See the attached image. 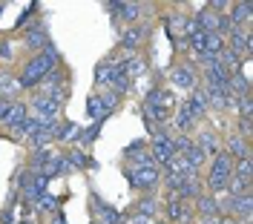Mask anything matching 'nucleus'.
Listing matches in <instances>:
<instances>
[{
  "instance_id": "nucleus-35",
  "label": "nucleus",
  "mask_w": 253,
  "mask_h": 224,
  "mask_svg": "<svg viewBox=\"0 0 253 224\" xmlns=\"http://www.w3.org/2000/svg\"><path fill=\"white\" fill-rule=\"evenodd\" d=\"M221 49H224V37H221V35H207V55L216 58Z\"/></svg>"
},
{
  "instance_id": "nucleus-7",
  "label": "nucleus",
  "mask_w": 253,
  "mask_h": 224,
  "mask_svg": "<svg viewBox=\"0 0 253 224\" xmlns=\"http://www.w3.org/2000/svg\"><path fill=\"white\" fill-rule=\"evenodd\" d=\"M104 9L112 12L115 20L129 23V26H135V23L144 17V12H147V6H144V3H129V0H107V3H104Z\"/></svg>"
},
{
  "instance_id": "nucleus-9",
  "label": "nucleus",
  "mask_w": 253,
  "mask_h": 224,
  "mask_svg": "<svg viewBox=\"0 0 253 224\" xmlns=\"http://www.w3.org/2000/svg\"><path fill=\"white\" fill-rule=\"evenodd\" d=\"M170 83H173L175 89H181V92L190 95V92L202 83V78H199V69L184 61V64H175L173 69H170Z\"/></svg>"
},
{
  "instance_id": "nucleus-4",
  "label": "nucleus",
  "mask_w": 253,
  "mask_h": 224,
  "mask_svg": "<svg viewBox=\"0 0 253 224\" xmlns=\"http://www.w3.org/2000/svg\"><path fill=\"white\" fill-rule=\"evenodd\" d=\"M147 147H150V155H153V164H156L158 170L167 164V161L175 158V144H173V132L167 127H153V132H150V141H147Z\"/></svg>"
},
{
  "instance_id": "nucleus-3",
  "label": "nucleus",
  "mask_w": 253,
  "mask_h": 224,
  "mask_svg": "<svg viewBox=\"0 0 253 224\" xmlns=\"http://www.w3.org/2000/svg\"><path fill=\"white\" fill-rule=\"evenodd\" d=\"M72 75L58 66L55 72H49L46 78L41 80V86H38V92L35 95H43V98H52V101H58V104H66V98L72 95Z\"/></svg>"
},
{
  "instance_id": "nucleus-36",
  "label": "nucleus",
  "mask_w": 253,
  "mask_h": 224,
  "mask_svg": "<svg viewBox=\"0 0 253 224\" xmlns=\"http://www.w3.org/2000/svg\"><path fill=\"white\" fill-rule=\"evenodd\" d=\"M236 132L242 135V138H248V141H251V132H253V118H251V115L239 121V129H236Z\"/></svg>"
},
{
  "instance_id": "nucleus-28",
  "label": "nucleus",
  "mask_w": 253,
  "mask_h": 224,
  "mask_svg": "<svg viewBox=\"0 0 253 224\" xmlns=\"http://www.w3.org/2000/svg\"><path fill=\"white\" fill-rule=\"evenodd\" d=\"M178 158H184V161H187V164H190V167L196 170V173H202V167H205V164H207L205 152H202L199 147L193 144V141H190V147H187V149H184V152H181V155H178Z\"/></svg>"
},
{
  "instance_id": "nucleus-34",
  "label": "nucleus",
  "mask_w": 253,
  "mask_h": 224,
  "mask_svg": "<svg viewBox=\"0 0 253 224\" xmlns=\"http://www.w3.org/2000/svg\"><path fill=\"white\" fill-rule=\"evenodd\" d=\"M35 12H41V3H29V6L20 12V17L15 20V29H23V23H29L32 17H35Z\"/></svg>"
},
{
  "instance_id": "nucleus-33",
  "label": "nucleus",
  "mask_w": 253,
  "mask_h": 224,
  "mask_svg": "<svg viewBox=\"0 0 253 224\" xmlns=\"http://www.w3.org/2000/svg\"><path fill=\"white\" fill-rule=\"evenodd\" d=\"M17 89H20V86H17V78H15V75H9V72H0V95H3V98H12Z\"/></svg>"
},
{
  "instance_id": "nucleus-22",
  "label": "nucleus",
  "mask_w": 253,
  "mask_h": 224,
  "mask_svg": "<svg viewBox=\"0 0 253 224\" xmlns=\"http://www.w3.org/2000/svg\"><path fill=\"white\" fill-rule=\"evenodd\" d=\"M81 124H75V121H58L55 124V132H52V141H58V144H69V141H81Z\"/></svg>"
},
{
  "instance_id": "nucleus-14",
  "label": "nucleus",
  "mask_w": 253,
  "mask_h": 224,
  "mask_svg": "<svg viewBox=\"0 0 253 224\" xmlns=\"http://www.w3.org/2000/svg\"><path fill=\"white\" fill-rule=\"evenodd\" d=\"M124 164L126 167H150L153 164V155H150V147L144 138H135L124 147Z\"/></svg>"
},
{
  "instance_id": "nucleus-12",
  "label": "nucleus",
  "mask_w": 253,
  "mask_h": 224,
  "mask_svg": "<svg viewBox=\"0 0 253 224\" xmlns=\"http://www.w3.org/2000/svg\"><path fill=\"white\" fill-rule=\"evenodd\" d=\"M147 35H150V29H147V26H141V23L126 26L124 32L118 35V49H121V52H126V55H138V49H141V43L147 40Z\"/></svg>"
},
{
  "instance_id": "nucleus-23",
  "label": "nucleus",
  "mask_w": 253,
  "mask_h": 224,
  "mask_svg": "<svg viewBox=\"0 0 253 224\" xmlns=\"http://www.w3.org/2000/svg\"><path fill=\"white\" fill-rule=\"evenodd\" d=\"M121 69H124L126 78L135 83V80H141L147 75V61H144L141 55H126L124 61H121Z\"/></svg>"
},
{
  "instance_id": "nucleus-24",
  "label": "nucleus",
  "mask_w": 253,
  "mask_h": 224,
  "mask_svg": "<svg viewBox=\"0 0 253 224\" xmlns=\"http://www.w3.org/2000/svg\"><path fill=\"white\" fill-rule=\"evenodd\" d=\"M86 118H92V121H107L110 118V112L104 107V98H101V92H95V89L86 98Z\"/></svg>"
},
{
  "instance_id": "nucleus-8",
  "label": "nucleus",
  "mask_w": 253,
  "mask_h": 224,
  "mask_svg": "<svg viewBox=\"0 0 253 224\" xmlns=\"http://www.w3.org/2000/svg\"><path fill=\"white\" fill-rule=\"evenodd\" d=\"M161 210H164V216H167V222L170 224H193V207H190V201H181L178 195H173V192H167V198H164V204H161Z\"/></svg>"
},
{
  "instance_id": "nucleus-21",
  "label": "nucleus",
  "mask_w": 253,
  "mask_h": 224,
  "mask_svg": "<svg viewBox=\"0 0 253 224\" xmlns=\"http://www.w3.org/2000/svg\"><path fill=\"white\" fill-rule=\"evenodd\" d=\"M61 155L66 158V164H69L72 170H98V161L89 158V152H84L81 147H69Z\"/></svg>"
},
{
  "instance_id": "nucleus-16",
  "label": "nucleus",
  "mask_w": 253,
  "mask_h": 224,
  "mask_svg": "<svg viewBox=\"0 0 253 224\" xmlns=\"http://www.w3.org/2000/svg\"><path fill=\"white\" fill-rule=\"evenodd\" d=\"M193 144L199 147L202 152H205V158L210 161V158H216L221 152V141H219V135H216V129H210V127H205V129H199L196 132V138H193Z\"/></svg>"
},
{
  "instance_id": "nucleus-18",
  "label": "nucleus",
  "mask_w": 253,
  "mask_h": 224,
  "mask_svg": "<svg viewBox=\"0 0 253 224\" xmlns=\"http://www.w3.org/2000/svg\"><path fill=\"white\" fill-rule=\"evenodd\" d=\"M184 101H187V107H190V112H193V118H196V124H199V121H205L207 115H210L207 92H205V86H202V83H199V86H196V89H193Z\"/></svg>"
},
{
  "instance_id": "nucleus-25",
  "label": "nucleus",
  "mask_w": 253,
  "mask_h": 224,
  "mask_svg": "<svg viewBox=\"0 0 253 224\" xmlns=\"http://www.w3.org/2000/svg\"><path fill=\"white\" fill-rule=\"evenodd\" d=\"M110 72H112V61L104 58L95 64V72H92V83H95V92H104L107 83H110Z\"/></svg>"
},
{
  "instance_id": "nucleus-13",
  "label": "nucleus",
  "mask_w": 253,
  "mask_h": 224,
  "mask_svg": "<svg viewBox=\"0 0 253 224\" xmlns=\"http://www.w3.org/2000/svg\"><path fill=\"white\" fill-rule=\"evenodd\" d=\"M23 46L29 52H43V49L52 46V37H49V26L46 23H35V26H26V35H23Z\"/></svg>"
},
{
  "instance_id": "nucleus-37",
  "label": "nucleus",
  "mask_w": 253,
  "mask_h": 224,
  "mask_svg": "<svg viewBox=\"0 0 253 224\" xmlns=\"http://www.w3.org/2000/svg\"><path fill=\"white\" fill-rule=\"evenodd\" d=\"M9 107H12V98H0V124L6 121V115H9Z\"/></svg>"
},
{
  "instance_id": "nucleus-1",
  "label": "nucleus",
  "mask_w": 253,
  "mask_h": 224,
  "mask_svg": "<svg viewBox=\"0 0 253 224\" xmlns=\"http://www.w3.org/2000/svg\"><path fill=\"white\" fill-rule=\"evenodd\" d=\"M175 95L164 86H153L141 101V115H144V124L147 129L153 132V127H167V121L173 118V110H175Z\"/></svg>"
},
{
  "instance_id": "nucleus-27",
  "label": "nucleus",
  "mask_w": 253,
  "mask_h": 224,
  "mask_svg": "<svg viewBox=\"0 0 253 224\" xmlns=\"http://www.w3.org/2000/svg\"><path fill=\"white\" fill-rule=\"evenodd\" d=\"M55 158V152L49 149V147H43V149H35V155L29 158V167L26 170H32V173H43L46 170V164Z\"/></svg>"
},
{
  "instance_id": "nucleus-39",
  "label": "nucleus",
  "mask_w": 253,
  "mask_h": 224,
  "mask_svg": "<svg viewBox=\"0 0 253 224\" xmlns=\"http://www.w3.org/2000/svg\"><path fill=\"white\" fill-rule=\"evenodd\" d=\"M3 9H6V3H0V12H3Z\"/></svg>"
},
{
  "instance_id": "nucleus-26",
  "label": "nucleus",
  "mask_w": 253,
  "mask_h": 224,
  "mask_svg": "<svg viewBox=\"0 0 253 224\" xmlns=\"http://www.w3.org/2000/svg\"><path fill=\"white\" fill-rule=\"evenodd\" d=\"M69 173H72V167H69V164H66V158H63V155H58V152H55V158L49 161L46 170H43V176H46L49 181H52V178H66Z\"/></svg>"
},
{
  "instance_id": "nucleus-31",
  "label": "nucleus",
  "mask_w": 253,
  "mask_h": 224,
  "mask_svg": "<svg viewBox=\"0 0 253 224\" xmlns=\"http://www.w3.org/2000/svg\"><path fill=\"white\" fill-rule=\"evenodd\" d=\"M29 112H26V104H20V101H12V107H9V115H6V121H3V127L6 129H15L23 118H26Z\"/></svg>"
},
{
  "instance_id": "nucleus-19",
  "label": "nucleus",
  "mask_w": 253,
  "mask_h": 224,
  "mask_svg": "<svg viewBox=\"0 0 253 224\" xmlns=\"http://www.w3.org/2000/svg\"><path fill=\"white\" fill-rule=\"evenodd\" d=\"M224 149V155L230 161H242V158H251V141L248 138H242L236 129L227 135V147H221Z\"/></svg>"
},
{
  "instance_id": "nucleus-29",
  "label": "nucleus",
  "mask_w": 253,
  "mask_h": 224,
  "mask_svg": "<svg viewBox=\"0 0 253 224\" xmlns=\"http://www.w3.org/2000/svg\"><path fill=\"white\" fill-rule=\"evenodd\" d=\"M135 213H144V216H150V219H156L158 216V210H161V204L156 201V195H150V192H144L141 198L135 201Z\"/></svg>"
},
{
  "instance_id": "nucleus-15",
  "label": "nucleus",
  "mask_w": 253,
  "mask_h": 224,
  "mask_svg": "<svg viewBox=\"0 0 253 224\" xmlns=\"http://www.w3.org/2000/svg\"><path fill=\"white\" fill-rule=\"evenodd\" d=\"M230 29H251V17H253V3L242 0V3H230V9L224 12Z\"/></svg>"
},
{
  "instance_id": "nucleus-5",
  "label": "nucleus",
  "mask_w": 253,
  "mask_h": 224,
  "mask_svg": "<svg viewBox=\"0 0 253 224\" xmlns=\"http://www.w3.org/2000/svg\"><path fill=\"white\" fill-rule=\"evenodd\" d=\"M230 176H233V161L227 158V155H224V149H221L216 158H210V170H207V176H205V187L210 190V195L224 192Z\"/></svg>"
},
{
  "instance_id": "nucleus-2",
  "label": "nucleus",
  "mask_w": 253,
  "mask_h": 224,
  "mask_svg": "<svg viewBox=\"0 0 253 224\" xmlns=\"http://www.w3.org/2000/svg\"><path fill=\"white\" fill-rule=\"evenodd\" d=\"M61 61L63 58H61V52L55 49V43L49 49H43V52H38V55H32L26 61V66H23V72H20V78H17V86L20 89H38L41 80L61 66Z\"/></svg>"
},
{
  "instance_id": "nucleus-10",
  "label": "nucleus",
  "mask_w": 253,
  "mask_h": 224,
  "mask_svg": "<svg viewBox=\"0 0 253 224\" xmlns=\"http://www.w3.org/2000/svg\"><path fill=\"white\" fill-rule=\"evenodd\" d=\"M89 207H92L95 213V222L98 224H124V213L115 207V204H110V201H104L98 192H89Z\"/></svg>"
},
{
  "instance_id": "nucleus-30",
  "label": "nucleus",
  "mask_w": 253,
  "mask_h": 224,
  "mask_svg": "<svg viewBox=\"0 0 253 224\" xmlns=\"http://www.w3.org/2000/svg\"><path fill=\"white\" fill-rule=\"evenodd\" d=\"M61 201L63 198H58V195H52V192H43V195H38V201L32 204V207L38 210V213H55V210H61Z\"/></svg>"
},
{
  "instance_id": "nucleus-6",
  "label": "nucleus",
  "mask_w": 253,
  "mask_h": 224,
  "mask_svg": "<svg viewBox=\"0 0 253 224\" xmlns=\"http://www.w3.org/2000/svg\"><path fill=\"white\" fill-rule=\"evenodd\" d=\"M124 178L132 190L144 195V192H153L161 184V170L156 164H150V167H126L124 164Z\"/></svg>"
},
{
  "instance_id": "nucleus-38",
  "label": "nucleus",
  "mask_w": 253,
  "mask_h": 224,
  "mask_svg": "<svg viewBox=\"0 0 253 224\" xmlns=\"http://www.w3.org/2000/svg\"><path fill=\"white\" fill-rule=\"evenodd\" d=\"M49 224H66V216H63V210H55L52 213V222Z\"/></svg>"
},
{
  "instance_id": "nucleus-11",
  "label": "nucleus",
  "mask_w": 253,
  "mask_h": 224,
  "mask_svg": "<svg viewBox=\"0 0 253 224\" xmlns=\"http://www.w3.org/2000/svg\"><path fill=\"white\" fill-rule=\"evenodd\" d=\"M61 110H63V104L52 101V98H43V95H35L32 98V104H29V115L32 118H41V121H49V124L61 121Z\"/></svg>"
},
{
  "instance_id": "nucleus-17",
  "label": "nucleus",
  "mask_w": 253,
  "mask_h": 224,
  "mask_svg": "<svg viewBox=\"0 0 253 224\" xmlns=\"http://www.w3.org/2000/svg\"><path fill=\"white\" fill-rule=\"evenodd\" d=\"M173 135H187L190 129L196 127V118H193V112H190V107H187V101H178L175 104V110H173Z\"/></svg>"
},
{
  "instance_id": "nucleus-32",
  "label": "nucleus",
  "mask_w": 253,
  "mask_h": 224,
  "mask_svg": "<svg viewBox=\"0 0 253 224\" xmlns=\"http://www.w3.org/2000/svg\"><path fill=\"white\" fill-rule=\"evenodd\" d=\"M233 176H236L245 187H251V181H253V161L251 158L233 161Z\"/></svg>"
},
{
  "instance_id": "nucleus-20",
  "label": "nucleus",
  "mask_w": 253,
  "mask_h": 224,
  "mask_svg": "<svg viewBox=\"0 0 253 224\" xmlns=\"http://www.w3.org/2000/svg\"><path fill=\"white\" fill-rule=\"evenodd\" d=\"M193 216H199V219H207V216H219L221 207H219V198L216 195H210V192H202L199 198H193Z\"/></svg>"
}]
</instances>
